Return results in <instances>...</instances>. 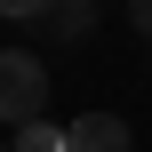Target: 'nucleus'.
<instances>
[{
	"label": "nucleus",
	"instance_id": "obj_5",
	"mask_svg": "<svg viewBox=\"0 0 152 152\" xmlns=\"http://www.w3.org/2000/svg\"><path fill=\"white\" fill-rule=\"evenodd\" d=\"M48 8H56V0H0V16H16V24H24V16H48Z\"/></svg>",
	"mask_w": 152,
	"mask_h": 152
},
{
	"label": "nucleus",
	"instance_id": "obj_1",
	"mask_svg": "<svg viewBox=\"0 0 152 152\" xmlns=\"http://www.w3.org/2000/svg\"><path fill=\"white\" fill-rule=\"evenodd\" d=\"M0 112H8V128H24V120L48 112V72H40L32 48H8L0 56Z\"/></svg>",
	"mask_w": 152,
	"mask_h": 152
},
{
	"label": "nucleus",
	"instance_id": "obj_6",
	"mask_svg": "<svg viewBox=\"0 0 152 152\" xmlns=\"http://www.w3.org/2000/svg\"><path fill=\"white\" fill-rule=\"evenodd\" d=\"M128 24H136V32L152 40V0H128Z\"/></svg>",
	"mask_w": 152,
	"mask_h": 152
},
{
	"label": "nucleus",
	"instance_id": "obj_2",
	"mask_svg": "<svg viewBox=\"0 0 152 152\" xmlns=\"http://www.w3.org/2000/svg\"><path fill=\"white\" fill-rule=\"evenodd\" d=\"M64 128H72V152H128V120H112V112H80Z\"/></svg>",
	"mask_w": 152,
	"mask_h": 152
},
{
	"label": "nucleus",
	"instance_id": "obj_4",
	"mask_svg": "<svg viewBox=\"0 0 152 152\" xmlns=\"http://www.w3.org/2000/svg\"><path fill=\"white\" fill-rule=\"evenodd\" d=\"M8 152H72V128H56V120L40 112V120H24V128L8 136Z\"/></svg>",
	"mask_w": 152,
	"mask_h": 152
},
{
	"label": "nucleus",
	"instance_id": "obj_3",
	"mask_svg": "<svg viewBox=\"0 0 152 152\" xmlns=\"http://www.w3.org/2000/svg\"><path fill=\"white\" fill-rule=\"evenodd\" d=\"M40 24H48V40H56V48H72V40H88V24H96V16H88V0H56Z\"/></svg>",
	"mask_w": 152,
	"mask_h": 152
}]
</instances>
